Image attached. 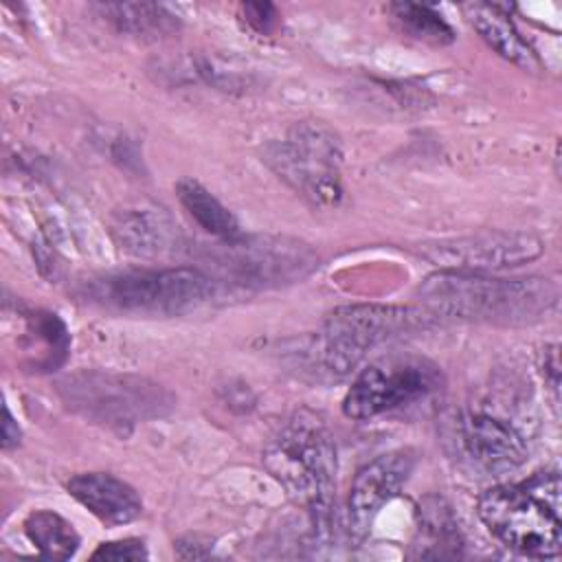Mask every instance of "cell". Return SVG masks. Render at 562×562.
I'll list each match as a JSON object with an SVG mask.
<instances>
[{"instance_id": "6da1fadb", "label": "cell", "mask_w": 562, "mask_h": 562, "mask_svg": "<svg viewBox=\"0 0 562 562\" xmlns=\"http://www.w3.org/2000/svg\"><path fill=\"white\" fill-rule=\"evenodd\" d=\"M266 470L290 498L310 512L314 540H329L336 527V443L312 411L294 413L263 450Z\"/></svg>"}, {"instance_id": "7a4b0ae2", "label": "cell", "mask_w": 562, "mask_h": 562, "mask_svg": "<svg viewBox=\"0 0 562 562\" xmlns=\"http://www.w3.org/2000/svg\"><path fill=\"white\" fill-rule=\"evenodd\" d=\"M419 299L435 318L487 325H531L558 305V285L549 279H496L483 272L439 270L419 285Z\"/></svg>"}, {"instance_id": "3957f363", "label": "cell", "mask_w": 562, "mask_h": 562, "mask_svg": "<svg viewBox=\"0 0 562 562\" xmlns=\"http://www.w3.org/2000/svg\"><path fill=\"white\" fill-rule=\"evenodd\" d=\"M476 512L490 533L512 551L540 560L560 555V476L555 470L485 490L476 501Z\"/></svg>"}, {"instance_id": "277c9868", "label": "cell", "mask_w": 562, "mask_h": 562, "mask_svg": "<svg viewBox=\"0 0 562 562\" xmlns=\"http://www.w3.org/2000/svg\"><path fill=\"white\" fill-rule=\"evenodd\" d=\"M435 316L411 305H347L334 310L310 356L318 375L329 380L347 378L369 351L397 340L406 334L424 329Z\"/></svg>"}, {"instance_id": "5b68a950", "label": "cell", "mask_w": 562, "mask_h": 562, "mask_svg": "<svg viewBox=\"0 0 562 562\" xmlns=\"http://www.w3.org/2000/svg\"><path fill=\"white\" fill-rule=\"evenodd\" d=\"M215 290L211 274L178 266L110 274L90 285V296L121 312L178 316L211 301Z\"/></svg>"}, {"instance_id": "8992f818", "label": "cell", "mask_w": 562, "mask_h": 562, "mask_svg": "<svg viewBox=\"0 0 562 562\" xmlns=\"http://www.w3.org/2000/svg\"><path fill=\"white\" fill-rule=\"evenodd\" d=\"M340 158L336 134L318 121H303L283 140L270 143L263 160L314 206H336L342 200Z\"/></svg>"}, {"instance_id": "52a82bcc", "label": "cell", "mask_w": 562, "mask_h": 562, "mask_svg": "<svg viewBox=\"0 0 562 562\" xmlns=\"http://www.w3.org/2000/svg\"><path fill=\"white\" fill-rule=\"evenodd\" d=\"M443 386L441 369L424 356H386L367 364L342 400L351 419H373L386 411L413 404Z\"/></svg>"}, {"instance_id": "ba28073f", "label": "cell", "mask_w": 562, "mask_h": 562, "mask_svg": "<svg viewBox=\"0 0 562 562\" xmlns=\"http://www.w3.org/2000/svg\"><path fill=\"white\" fill-rule=\"evenodd\" d=\"M454 441L476 468L503 474L518 468L529 454V432L498 404L465 406L454 419Z\"/></svg>"}, {"instance_id": "9c48e42d", "label": "cell", "mask_w": 562, "mask_h": 562, "mask_svg": "<svg viewBox=\"0 0 562 562\" xmlns=\"http://www.w3.org/2000/svg\"><path fill=\"white\" fill-rule=\"evenodd\" d=\"M222 252L213 255V263L239 285H279L305 277L314 266V250L296 239L285 237H250L222 241Z\"/></svg>"}, {"instance_id": "30bf717a", "label": "cell", "mask_w": 562, "mask_h": 562, "mask_svg": "<svg viewBox=\"0 0 562 562\" xmlns=\"http://www.w3.org/2000/svg\"><path fill=\"white\" fill-rule=\"evenodd\" d=\"M419 255L441 270L494 272L529 263L542 255L540 237L522 231H479L419 244Z\"/></svg>"}, {"instance_id": "8fae6325", "label": "cell", "mask_w": 562, "mask_h": 562, "mask_svg": "<svg viewBox=\"0 0 562 562\" xmlns=\"http://www.w3.org/2000/svg\"><path fill=\"white\" fill-rule=\"evenodd\" d=\"M415 465L417 452L411 448H397L375 457L358 470L347 501V529L353 542H362L369 536L375 516L393 496H397Z\"/></svg>"}, {"instance_id": "7c38bea8", "label": "cell", "mask_w": 562, "mask_h": 562, "mask_svg": "<svg viewBox=\"0 0 562 562\" xmlns=\"http://www.w3.org/2000/svg\"><path fill=\"white\" fill-rule=\"evenodd\" d=\"M70 402L77 404L86 415L105 419L108 424H132L143 417L147 411L156 413L160 404L158 391L154 386H143L140 380L83 373L75 380H68Z\"/></svg>"}, {"instance_id": "4fadbf2b", "label": "cell", "mask_w": 562, "mask_h": 562, "mask_svg": "<svg viewBox=\"0 0 562 562\" xmlns=\"http://www.w3.org/2000/svg\"><path fill=\"white\" fill-rule=\"evenodd\" d=\"M112 235L125 252L136 257H158L178 248V226L156 204H134L116 211Z\"/></svg>"}, {"instance_id": "5bb4252c", "label": "cell", "mask_w": 562, "mask_h": 562, "mask_svg": "<svg viewBox=\"0 0 562 562\" xmlns=\"http://www.w3.org/2000/svg\"><path fill=\"white\" fill-rule=\"evenodd\" d=\"M68 494L81 503L103 525H127L143 514L138 492L123 479L108 472L75 474L68 483Z\"/></svg>"}, {"instance_id": "9a60e30c", "label": "cell", "mask_w": 562, "mask_h": 562, "mask_svg": "<svg viewBox=\"0 0 562 562\" xmlns=\"http://www.w3.org/2000/svg\"><path fill=\"white\" fill-rule=\"evenodd\" d=\"M472 29L481 35V40L494 48L503 59L516 64L522 70L538 72L540 59L533 48L522 40L509 20V9L496 2H468L461 7Z\"/></svg>"}, {"instance_id": "2e32d148", "label": "cell", "mask_w": 562, "mask_h": 562, "mask_svg": "<svg viewBox=\"0 0 562 562\" xmlns=\"http://www.w3.org/2000/svg\"><path fill=\"white\" fill-rule=\"evenodd\" d=\"M417 525L411 558L443 560L463 555V536L450 505L439 496H426L415 509Z\"/></svg>"}, {"instance_id": "e0dca14e", "label": "cell", "mask_w": 562, "mask_h": 562, "mask_svg": "<svg viewBox=\"0 0 562 562\" xmlns=\"http://www.w3.org/2000/svg\"><path fill=\"white\" fill-rule=\"evenodd\" d=\"M119 33L140 40H158L180 29V20L156 2H105L94 7Z\"/></svg>"}, {"instance_id": "ac0fdd59", "label": "cell", "mask_w": 562, "mask_h": 562, "mask_svg": "<svg viewBox=\"0 0 562 562\" xmlns=\"http://www.w3.org/2000/svg\"><path fill=\"white\" fill-rule=\"evenodd\" d=\"M176 193H178L180 204L187 209V213L209 235L217 237L220 241H235L244 235L235 215L198 180H193V178L178 180Z\"/></svg>"}, {"instance_id": "d6986e66", "label": "cell", "mask_w": 562, "mask_h": 562, "mask_svg": "<svg viewBox=\"0 0 562 562\" xmlns=\"http://www.w3.org/2000/svg\"><path fill=\"white\" fill-rule=\"evenodd\" d=\"M24 321V338L26 349L31 353V367L42 371L57 369L64 362L70 345V336L64 321L46 310L26 312Z\"/></svg>"}, {"instance_id": "ffe728a7", "label": "cell", "mask_w": 562, "mask_h": 562, "mask_svg": "<svg viewBox=\"0 0 562 562\" xmlns=\"http://www.w3.org/2000/svg\"><path fill=\"white\" fill-rule=\"evenodd\" d=\"M24 533L48 560H68L79 549V533L59 514L50 509H35L24 520Z\"/></svg>"}, {"instance_id": "44dd1931", "label": "cell", "mask_w": 562, "mask_h": 562, "mask_svg": "<svg viewBox=\"0 0 562 562\" xmlns=\"http://www.w3.org/2000/svg\"><path fill=\"white\" fill-rule=\"evenodd\" d=\"M389 11L408 37H415L419 42L435 44V46H446L454 42V29L430 4L393 2L389 4Z\"/></svg>"}, {"instance_id": "7402d4cb", "label": "cell", "mask_w": 562, "mask_h": 562, "mask_svg": "<svg viewBox=\"0 0 562 562\" xmlns=\"http://www.w3.org/2000/svg\"><path fill=\"white\" fill-rule=\"evenodd\" d=\"M92 560H143L147 558V547L138 538H123V540H112L99 544L92 555Z\"/></svg>"}, {"instance_id": "603a6c76", "label": "cell", "mask_w": 562, "mask_h": 562, "mask_svg": "<svg viewBox=\"0 0 562 562\" xmlns=\"http://www.w3.org/2000/svg\"><path fill=\"white\" fill-rule=\"evenodd\" d=\"M241 13L244 20L248 22V26H252L259 33H272L277 22H279V13L274 9V4L270 2H246L241 4Z\"/></svg>"}, {"instance_id": "cb8c5ba5", "label": "cell", "mask_w": 562, "mask_h": 562, "mask_svg": "<svg viewBox=\"0 0 562 562\" xmlns=\"http://www.w3.org/2000/svg\"><path fill=\"white\" fill-rule=\"evenodd\" d=\"M20 426H18V422L13 419V415H11V411H9V406L4 404V422H2V448L4 450H9V448H13V446H18L20 443Z\"/></svg>"}]
</instances>
